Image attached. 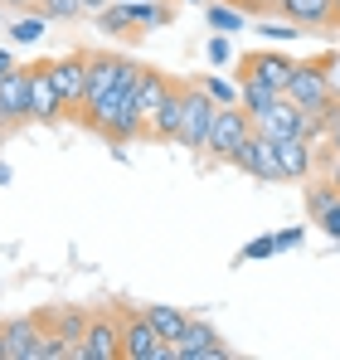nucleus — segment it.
Segmentation results:
<instances>
[{
    "label": "nucleus",
    "instance_id": "f257e3e1",
    "mask_svg": "<svg viewBox=\"0 0 340 360\" xmlns=\"http://www.w3.org/2000/svg\"><path fill=\"white\" fill-rule=\"evenodd\" d=\"M253 136V117L243 112V103H219L214 112V127H209V141H204V156L209 161H233V151Z\"/></svg>",
    "mask_w": 340,
    "mask_h": 360
},
{
    "label": "nucleus",
    "instance_id": "f03ea898",
    "mask_svg": "<svg viewBox=\"0 0 340 360\" xmlns=\"http://www.w3.org/2000/svg\"><path fill=\"white\" fill-rule=\"evenodd\" d=\"M122 360H175V346L146 321V311H122Z\"/></svg>",
    "mask_w": 340,
    "mask_h": 360
},
{
    "label": "nucleus",
    "instance_id": "7ed1b4c3",
    "mask_svg": "<svg viewBox=\"0 0 340 360\" xmlns=\"http://www.w3.org/2000/svg\"><path fill=\"white\" fill-rule=\"evenodd\" d=\"M214 112H219V103L204 93V83H190L185 88V122H180V146L185 151H204V141H209V127H214Z\"/></svg>",
    "mask_w": 340,
    "mask_h": 360
},
{
    "label": "nucleus",
    "instance_id": "20e7f679",
    "mask_svg": "<svg viewBox=\"0 0 340 360\" xmlns=\"http://www.w3.org/2000/svg\"><path fill=\"white\" fill-rule=\"evenodd\" d=\"M73 360H122V321L112 311H93L83 341L73 346Z\"/></svg>",
    "mask_w": 340,
    "mask_h": 360
},
{
    "label": "nucleus",
    "instance_id": "39448f33",
    "mask_svg": "<svg viewBox=\"0 0 340 360\" xmlns=\"http://www.w3.org/2000/svg\"><path fill=\"white\" fill-rule=\"evenodd\" d=\"M25 73H30V117L44 122V127L68 117V108H63V98H58V88H54V73H49V59L30 63Z\"/></svg>",
    "mask_w": 340,
    "mask_h": 360
},
{
    "label": "nucleus",
    "instance_id": "423d86ee",
    "mask_svg": "<svg viewBox=\"0 0 340 360\" xmlns=\"http://www.w3.org/2000/svg\"><path fill=\"white\" fill-rule=\"evenodd\" d=\"M287 98L296 108H321L331 98V83H326V54L321 59H296L292 68V83H287Z\"/></svg>",
    "mask_w": 340,
    "mask_h": 360
},
{
    "label": "nucleus",
    "instance_id": "0eeeda50",
    "mask_svg": "<svg viewBox=\"0 0 340 360\" xmlns=\"http://www.w3.org/2000/svg\"><path fill=\"white\" fill-rule=\"evenodd\" d=\"M49 73H54V88L68 108V117L88 103V54H68V59H49Z\"/></svg>",
    "mask_w": 340,
    "mask_h": 360
},
{
    "label": "nucleus",
    "instance_id": "6e6552de",
    "mask_svg": "<svg viewBox=\"0 0 340 360\" xmlns=\"http://www.w3.org/2000/svg\"><path fill=\"white\" fill-rule=\"evenodd\" d=\"M292 68H296V59H287V54H277V49H253V54L238 59V78H258V83H268V88L287 93Z\"/></svg>",
    "mask_w": 340,
    "mask_h": 360
},
{
    "label": "nucleus",
    "instance_id": "1a4fd4ad",
    "mask_svg": "<svg viewBox=\"0 0 340 360\" xmlns=\"http://www.w3.org/2000/svg\"><path fill=\"white\" fill-rule=\"evenodd\" d=\"M30 117V73L25 68H15L5 83H0V127L5 131H20Z\"/></svg>",
    "mask_w": 340,
    "mask_h": 360
},
{
    "label": "nucleus",
    "instance_id": "9d476101",
    "mask_svg": "<svg viewBox=\"0 0 340 360\" xmlns=\"http://www.w3.org/2000/svg\"><path fill=\"white\" fill-rule=\"evenodd\" d=\"M39 336H44L39 316H15V321H5V326H0V360H30L34 346H39Z\"/></svg>",
    "mask_w": 340,
    "mask_h": 360
},
{
    "label": "nucleus",
    "instance_id": "9b49d317",
    "mask_svg": "<svg viewBox=\"0 0 340 360\" xmlns=\"http://www.w3.org/2000/svg\"><path fill=\"white\" fill-rule=\"evenodd\" d=\"M175 360H228V346H219L214 326L190 321V326H185V336L175 341Z\"/></svg>",
    "mask_w": 340,
    "mask_h": 360
},
{
    "label": "nucleus",
    "instance_id": "f8f14e48",
    "mask_svg": "<svg viewBox=\"0 0 340 360\" xmlns=\"http://www.w3.org/2000/svg\"><path fill=\"white\" fill-rule=\"evenodd\" d=\"M185 88L190 83H175L166 93V103L146 117V136H156V141H175L180 136V122H185Z\"/></svg>",
    "mask_w": 340,
    "mask_h": 360
},
{
    "label": "nucleus",
    "instance_id": "ddd939ff",
    "mask_svg": "<svg viewBox=\"0 0 340 360\" xmlns=\"http://www.w3.org/2000/svg\"><path fill=\"white\" fill-rule=\"evenodd\" d=\"M296 127H301V108L292 103V98H277L263 117H253V131H263V136H273V141H287V136H296Z\"/></svg>",
    "mask_w": 340,
    "mask_h": 360
},
{
    "label": "nucleus",
    "instance_id": "4468645a",
    "mask_svg": "<svg viewBox=\"0 0 340 360\" xmlns=\"http://www.w3.org/2000/svg\"><path fill=\"white\" fill-rule=\"evenodd\" d=\"M277 15L301 30H331V0H277Z\"/></svg>",
    "mask_w": 340,
    "mask_h": 360
},
{
    "label": "nucleus",
    "instance_id": "2eb2a0df",
    "mask_svg": "<svg viewBox=\"0 0 340 360\" xmlns=\"http://www.w3.org/2000/svg\"><path fill=\"white\" fill-rule=\"evenodd\" d=\"M175 88V78H166L161 68H141V78H136V108L151 117L161 103H166V93Z\"/></svg>",
    "mask_w": 340,
    "mask_h": 360
},
{
    "label": "nucleus",
    "instance_id": "dca6fc26",
    "mask_svg": "<svg viewBox=\"0 0 340 360\" xmlns=\"http://www.w3.org/2000/svg\"><path fill=\"white\" fill-rule=\"evenodd\" d=\"M277 156H282L287 180H306V176H311V166H316V156H311V141H306V136H287V141H277Z\"/></svg>",
    "mask_w": 340,
    "mask_h": 360
},
{
    "label": "nucleus",
    "instance_id": "f3484780",
    "mask_svg": "<svg viewBox=\"0 0 340 360\" xmlns=\"http://www.w3.org/2000/svg\"><path fill=\"white\" fill-rule=\"evenodd\" d=\"M277 98H282V93H277V88H268V83H258V78H238V103H243V112H248V117H263Z\"/></svg>",
    "mask_w": 340,
    "mask_h": 360
},
{
    "label": "nucleus",
    "instance_id": "a211bd4d",
    "mask_svg": "<svg viewBox=\"0 0 340 360\" xmlns=\"http://www.w3.org/2000/svg\"><path fill=\"white\" fill-rule=\"evenodd\" d=\"M146 321H151V326L166 336L170 346H175V341L185 336V326H190V316H185L180 307H161V302H156V307H146Z\"/></svg>",
    "mask_w": 340,
    "mask_h": 360
},
{
    "label": "nucleus",
    "instance_id": "6ab92c4d",
    "mask_svg": "<svg viewBox=\"0 0 340 360\" xmlns=\"http://www.w3.org/2000/svg\"><path fill=\"white\" fill-rule=\"evenodd\" d=\"M204 20H209V30H219V34H233V30L248 25V15H243L238 5H228V0H214V5L204 10Z\"/></svg>",
    "mask_w": 340,
    "mask_h": 360
},
{
    "label": "nucleus",
    "instance_id": "aec40b11",
    "mask_svg": "<svg viewBox=\"0 0 340 360\" xmlns=\"http://www.w3.org/2000/svg\"><path fill=\"white\" fill-rule=\"evenodd\" d=\"M233 171H243V176H253L258 180V171H263V131H253L238 151H233V161H228Z\"/></svg>",
    "mask_w": 340,
    "mask_h": 360
},
{
    "label": "nucleus",
    "instance_id": "412c9836",
    "mask_svg": "<svg viewBox=\"0 0 340 360\" xmlns=\"http://www.w3.org/2000/svg\"><path fill=\"white\" fill-rule=\"evenodd\" d=\"M98 25H103L107 34H141L131 5H107V10H98Z\"/></svg>",
    "mask_w": 340,
    "mask_h": 360
},
{
    "label": "nucleus",
    "instance_id": "4be33fe9",
    "mask_svg": "<svg viewBox=\"0 0 340 360\" xmlns=\"http://www.w3.org/2000/svg\"><path fill=\"white\" fill-rule=\"evenodd\" d=\"M44 25H49V15H25V20L10 25V39L15 44H34V39H44Z\"/></svg>",
    "mask_w": 340,
    "mask_h": 360
},
{
    "label": "nucleus",
    "instance_id": "5701e85b",
    "mask_svg": "<svg viewBox=\"0 0 340 360\" xmlns=\"http://www.w3.org/2000/svg\"><path fill=\"white\" fill-rule=\"evenodd\" d=\"M258 180H268V185H282L287 180L282 156H277V141H273V136H263V171H258Z\"/></svg>",
    "mask_w": 340,
    "mask_h": 360
},
{
    "label": "nucleus",
    "instance_id": "b1692460",
    "mask_svg": "<svg viewBox=\"0 0 340 360\" xmlns=\"http://www.w3.org/2000/svg\"><path fill=\"white\" fill-rule=\"evenodd\" d=\"M336 200H340V190L331 185V180H321V185H311V190H306V210H311V219H321V214H326V210H331Z\"/></svg>",
    "mask_w": 340,
    "mask_h": 360
},
{
    "label": "nucleus",
    "instance_id": "393cba45",
    "mask_svg": "<svg viewBox=\"0 0 340 360\" xmlns=\"http://www.w3.org/2000/svg\"><path fill=\"white\" fill-rule=\"evenodd\" d=\"M131 15H136V25H141V30H161V25H170V5H156V0L131 5Z\"/></svg>",
    "mask_w": 340,
    "mask_h": 360
},
{
    "label": "nucleus",
    "instance_id": "a878e982",
    "mask_svg": "<svg viewBox=\"0 0 340 360\" xmlns=\"http://www.w3.org/2000/svg\"><path fill=\"white\" fill-rule=\"evenodd\" d=\"M83 331H88V316H83L78 307H68V311H58V336H63L68 346H78V341H83Z\"/></svg>",
    "mask_w": 340,
    "mask_h": 360
},
{
    "label": "nucleus",
    "instance_id": "bb28decb",
    "mask_svg": "<svg viewBox=\"0 0 340 360\" xmlns=\"http://www.w3.org/2000/svg\"><path fill=\"white\" fill-rule=\"evenodd\" d=\"M34 10L49 15V20H83V5L78 0H34Z\"/></svg>",
    "mask_w": 340,
    "mask_h": 360
},
{
    "label": "nucleus",
    "instance_id": "cd10ccee",
    "mask_svg": "<svg viewBox=\"0 0 340 360\" xmlns=\"http://www.w3.org/2000/svg\"><path fill=\"white\" fill-rule=\"evenodd\" d=\"M204 93L214 103H238V83H224V78H204Z\"/></svg>",
    "mask_w": 340,
    "mask_h": 360
},
{
    "label": "nucleus",
    "instance_id": "c85d7f7f",
    "mask_svg": "<svg viewBox=\"0 0 340 360\" xmlns=\"http://www.w3.org/2000/svg\"><path fill=\"white\" fill-rule=\"evenodd\" d=\"M273 253H277V234H258L243 248V258H273Z\"/></svg>",
    "mask_w": 340,
    "mask_h": 360
},
{
    "label": "nucleus",
    "instance_id": "c756f323",
    "mask_svg": "<svg viewBox=\"0 0 340 360\" xmlns=\"http://www.w3.org/2000/svg\"><path fill=\"white\" fill-rule=\"evenodd\" d=\"M228 5H238L243 15H258V20L263 15H277V0H228Z\"/></svg>",
    "mask_w": 340,
    "mask_h": 360
},
{
    "label": "nucleus",
    "instance_id": "7c9ffc66",
    "mask_svg": "<svg viewBox=\"0 0 340 360\" xmlns=\"http://www.w3.org/2000/svg\"><path fill=\"white\" fill-rule=\"evenodd\" d=\"M316 224H321V234H326V239H336V243H340V200L331 205V210H326V214H321V219H316Z\"/></svg>",
    "mask_w": 340,
    "mask_h": 360
},
{
    "label": "nucleus",
    "instance_id": "2f4dec72",
    "mask_svg": "<svg viewBox=\"0 0 340 360\" xmlns=\"http://www.w3.org/2000/svg\"><path fill=\"white\" fill-rule=\"evenodd\" d=\"M326 83H331V98L340 103V49L326 54Z\"/></svg>",
    "mask_w": 340,
    "mask_h": 360
},
{
    "label": "nucleus",
    "instance_id": "473e14b6",
    "mask_svg": "<svg viewBox=\"0 0 340 360\" xmlns=\"http://www.w3.org/2000/svg\"><path fill=\"white\" fill-rule=\"evenodd\" d=\"M204 54H209V63H228V59H233V49H228V39H224V34H214Z\"/></svg>",
    "mask_w": 340,
    "mask_h": 360
},
{
    "label": "nucleus",
    "instance_id": "72a5a7b5",
    "mask_svg": "<svg viewBox=\"0 0 340 360\" xmlns=\"http://www.w3.org/2000/svg\"><path fill=\"white\" fill-rule=\"evenodd\" d=\"M326 180L340 190V151H331V161H326Z\"/></svg>",
    "mask_w": 340,
    "mask_h": 360
},
{
    "label": "nucleus",
    "instance_id": "f704fd0d",
    "mask_svg": "<svg viewBox=\"0 0 340 360\" xmlns=\"http://www.w3.org/2000/svg\"><path fill=\"white\" fill-rule=\"evenodd\" d=\"M301 243V229H287V234H277V248H296Z\"/></svg>",
    "mask_w": 340,
    "mask_h": 360
},
{
    "label": "nucleus",
    "instance_id": "c9c22d12",
    "mask_svg": "<svg viewBox=\"0 0 340 360\" xmlns=\"http://www.w3.org/2000/svg\"><path fill=\"white\" fill-rule=\"evenodd\" d=\"M10 73H15V59H10V49H0V83H5Z\"/></svg>",
    "mask_w": 340,
    "mask_h": 360
},
{
    "label": "nucleus",
    "instance_id": "e433bc0d",
    "mask_svg": "<svg viewBox=\"0 0 340 360\" xmlns=\"http://www.w3.org/2000/svg\"><path fill=\"white\" fill-rule=\"evenodd\" d=\"M78 5H83V15H98V10H107L112 0H78Z\"/></svg>",
    "mask_w": 340,
    "mask_h": 360
},
{
    "label": "nucleus",
    "instance_id": "4c0bfd02",
    "mask_svg": "<svg viewBox=\"0 0 340 360\" xmlns=\"http://www.w3.org/2000/svg\"><path fill=\"white\" fill-rule=\"evenodd\" d=\"M326 141H331V151H340V117L331 122V131H326Z\"/></svg>",
    "mask_w": 340,
    "mask_h": 360
},
{
    "label": "nucleus",
    "instance_id": "58836bf2",
    "mask_svg": "<svg viewBox=\"0 0 340 360\" xmlns=\"http://www.w3.org/2000/svg\"><path fill=\"white\" fill-rule=\"evenodd\" d=\"M5 10H34V0H0Z\"/></svg>",
    "mask_w": 340,
    "mask_h": 360
},
{
    "label": "nucleus",
    "instance_id": "ea45409f",
    "mask_svg": "<svg viewBox=\"0 0 340 360\" xmlns=\"http://www.w3.org/2000/svg\"><path fill=\"white\" fill-rule=\"evenodd\" d=\"M331 30H340V0H331Z\"/></svg>",
    "mask_w": 340,
    "mask_h": 360
},
{
    "label": "nucleus",
    "instance_id": "a19ab883",
    "mask_svg": "<svg viewBox=\"0 0 340 360\" xmlns=\"http://www.w3.org/2000/svg\"><path fill=\"white\" fill-rule=\"evenodd\" d=\"M0 185H10V166H0Z\"/></svg>",
    "mask_w": 340,
    "mask_h": 360
},
{
    "label": "nucleus",
    "instance_id": "79ce46f5",
    "mask_svg": "<svg viewBox=\"0 0 340 360\" xmlns=\"http://www.w3.org/2000/svg\"><path fill=\"white\" fill-rule=\"evenodd\" d=\"M5 136H10V131H5V127H0V146H5Z\"/></svg>",
    "mask_w": 340,
    "mask_h": 360
},
{
    "label": "nucleus",
    "instance_id": "37998d69",
    "mask_svg": "<svg viewBox=\"0 0 340 360\" xmlns=\"http://www.w3.org/2000/svg\"><path fill=\"white\" fill-rule=\"evenodd\" d=\"M185 5H200V0H185Z\"/></svg>",
    "mask_w": 340,
    "mask_h": 360
}]
</instances>
